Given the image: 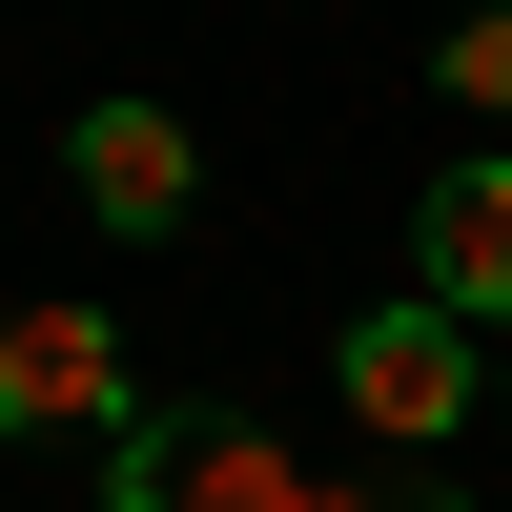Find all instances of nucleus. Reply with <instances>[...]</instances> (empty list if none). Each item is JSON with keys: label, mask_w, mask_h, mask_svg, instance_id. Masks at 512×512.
<instances>
[{"label": "nucleus", "mask_w": 512, "mask_h": 512, "mask_svg": "<svg viewBox=\"0 0 512 512\" xmlns=\"http://www.w3.org/2000/svg\"><path fill=\"white\" fill-rule=\"evenodd\" d=\"M103 512H349V472L287 451L267 410H144L103 431Z\"/></svg>", "instance_id": "obj_1"}, {"label": "nucleus", "mask_w": 512, "mask_h": 512, "mask_svg": "<svg viewBox=\"0 0 512 512\" xmlns=\"http://www.w3.org/2000/svg\"><path fill=\"white\" fill-rule=\"evenodd\" d=\"M0 431H21V451H62V431H144V369H123V328L82 308V287L0 308Z\"/></svg>", "instance_id": "obj_2"}, {"label": "nucleus", "mask_w": 512, "mask_h": 512, "mask_svg": "<svg viewBox=\"0 0 512 512\" xmlns=\"http://www.w3.org/2000/svg\"><path fill=\"white\" fill-rule=\"evenodd\" d=\"M328 390H349V431H369V451H451V431H472V328L410 287V308H369L349 349H328Z\"/></svg>", "instance_id": "obj_3"}, {"label": "nucleus", "mask_w": 512, "mask_h": 512, "mask_svg": "<svg viewBox=\"0 0 512 512\" xmlns=\"http://www.w3.org/2000/svg\"><path fill=\"white\" fill-rule=\"evenodd\" d=\"M62 185H82V226H123V246H164V226L205 205V144H185L164 103H82V123H62Z\"/></svg>", "instance_id": "obj_4"}, {"label": "nucleus", "mask_w": 512, "mask_h": 512, "mask_svg": "<svg viewBox=\"0 0 512 512\" xmlns=\"http://www.w3.org/2000/svg\"><path fill=\"white\" fill-rule=\"evenodd\" d=\"M410 267H431V308H451V328H512V144L431 164V226H410Z\"/></svg>", "instance_id": "obj_5"}, {"label": "nucleus", "mask_w": 512, "mask_h": 512, "mask_svg": "<svg viewBox=\"0 0 512 512\" xmlns=\"http://www.w3.org/2000/svg\"><path fill=\"white\" fill-rule=\"evenodd\" d=\"M431 82H451V103H472V123H512V0H472V21L431 41Z\"/></svg>", "instance_id": "obj_6"}]
</instances>
